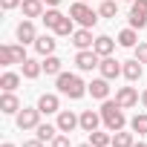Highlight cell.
I'll use <instances>...</instances> for the list:
<instances>
[{
	"label": "cell",
	"instance_id": "obj_32",
	"mask_svg": "<svg viewBox=\"0 0 147 147\" xmlns=\"http://www.w3.org/2000/svg\"><path fill=\"white\" fill-rule=\"evenodd\" d=\"M20 3H23V0H0V6H3L6 12H9V9H18Z\"/></svg>",
	"mask_w": 147,
	"mask_h": 147
},
{
	"label": "cell",
	"instance_id": "obj_16",
	"mask_svg": "<svg viewBox=\"0 0 147 147\" xmlns=\"http://www.w3.org/2000/svg\"><path fill=\"white\" fill-rule=\"evenodd\" d=\"M20 110V101H18V95H12V92H3V98H0V113H18Z\"/></svg>",
	"mask_w": 147,
	"mask_h": 147
},
{
	"label": "cell",
	"instance_id": "obj_3",
	"mask_svg": "<svg viewBox=\"0 0 147 147\" xmlns=\"http://www.w3.org/2000/svg\"><path fill=\"white\" fill-rule=\"evenodd\" d=\"M43 23H46L52 32H58V35H72V32H75V29H72V18L61 15L58 9H49V12H43Z\"/></svg>",
	"mask_w": 147,
	"mask_h": 147
},
{
	"label": "cell",
	"instance_id": "obj_15",
	"mask_svg": "<svg viewBox=\"0 0 147 147\" xmlns=\"http://www.w3.org/2000/svg\"><path fill=\"white\" fill-rule=\"evenodd\" d=\"M121 72H124V78H127V81H138V78H141V72H144V69H141V61L136 58V61H127Z\"/></svg>",
	"mask_w": 147,
	"mask_h": 147
},
{
	"label": "cell",
	"instance_id": "obj_26",
	"mask_svg": "<svg viewBox=\"0 0 147 147\" xmlns=\"http://www.w3.org/2000/svg\"><path fill=\"white\" fill-rule=\"evenodd\" d=\"M110 141H113V138H110L107 133H98V130H92V133H90V144H92V147H107Z\"/></svg>",
	"mask_w": 147,
	"mask_h": 147
},
{
	"label": "cell",
	"instance_id": "obj_5",
	"mask_svg": "<svg viewBox=\"0 0 147 147\" xmlns=\"http://www.w3.org/2000/svg\"><path fill=\"white\" fill-rule=\"evenodd\" d=\"M26 61V52H23V43H6L0 46V63L3 66H12V63H23Z\"/></svg>",
	"mask_w": 147,
	"mask_h": 147
},
{
	"label": "cell",
	"instance_id": "obj_36",
	"mask_svg": "<svg viewBox=\"0 0 147 147\" xmlns=\"http://www.w3.org/2000/svg\"><path fill=\"white\" fill-rule=\"evenodd\" d=\"M43 3H49V6H58V3H61V0H43Z\"/></svg>",
	"mask_w": 147,
	"mask_h": 147
},
{
	"label": "cell",
	"instance_id": "obj_8",
	"mask_svg": "<svg viewBox=\"0 0 147 147\" xmlns=\"http://www.w3.org/2000/svg\"><path fill=\"white\" fill-rule=\"evenodd\" d=\"M78 124H81V115L69 113V110H61V113H58V130H61V133H72Z\"/></svg>",
	"mask_w": 147,
	"mask_h": 147
},
{
	"label": "cell",
	"instance_id": "obj_1",
	"mask_svg": "<svg viewBox=\"0 0 147 147\" xmlns=\"http://www.w3.org/2000/svg\"><path fill=\"white\" fill-rule=\"evenodd\" d=\"M87 90H90V87H87L78 75H69V72H61V75H58V92H61V95H69L72 101L84 98Z\"/></svg>",
	"mask_w": 147,
	"mask_h": 147
},
{
	"label": "cell",
	"instance_id": "obj_39",
	"mask_svg": "<svg viewBox=\"0 0 147 147\" xmlns=\"http://www.w3.org/2000/svg\"><path fill=\"white\" fill-rule=\"evenodd\" d=\"M133 147H147V144H133Z\"/></svg>",
	"mask_w": 147,
	"mask_h": 147
},
{
	"label": "cell",
	"instance_id": "obj_20",
	"mask_svg": "<svg viewBox=\"0 0 147 147\" xmlns=\"http://www.w3.org/2000/svg\"><path fill=\"white\" fill-rule=\"evenodd\" d=\"M35 49H38L40 55H52V52H55V38H49V35H40V38L35 40Z\"/></svg>",
	"mask_w": 147,
	"mask_h": 147
},
{
	"label": "cell",
	"instance_id": "obj_29",
	"mask_svg": "<svg viewBox=\"0 0 147 147\" xmlns=\"http://www.w3.org/2000/svg\"><path fill=\"white\" fill-rule=\"evenodd\" d=\"M101 15L104 18H115L118 15V6L113 3V0H104V3H101Z\"/></svg>",
	"mask_w": 147,
	"mask_h": 147
},
{
	"label": "cell",
	"instance_id": "obj_31",
	"mask_svg": "<svg viewBox=\"0 0 147 147\" xmlns=\"http://www.w3.org/2000/svg\"><path fill=\"white\" fill-rule=\"evenodd\" d=\"M136 58H138L141 63H147V43H138V46H136Z\"/></svg>",
	"mask_w": 147,
	"mask_h": 147
},
{
	"label": "cell",
	"instance_id": "obj_13",
	"mask_svg": "<svg viewBox=\"0 0 147 147\" xmlns=\"http://www.w3.org/2000/svg\"><path fill=\"white\" fill-rule=\"evenodd\" d=\"M98 121H101L98 113H92V110H84V113H81V130L92 133V130H98Z\"/></svg>",
	"mask_w": 147,
	"mask_h": 147
},
{
	"label": "cell",
	"instance_id": "obj_34",
	"mask_svg": "<svg viewBox=\"0 0 147 147\" xmlns=\"http://www.w3.org/2000/svg\"><path fill=\"white\" fill-rule=\"evenodd\" d=\"M23 147H40V138H35V141H26Z\"/></svg>",
	"mask_w": 147,
	"mask_h": 147
},
{
	"label": "cell",
	"instance_id": "obj_11",
	"mask_svg": "<svg viewBox=\"0 0 147 147\" xmlns=\"http://www.w3.org/2000/svg\"><path fill=\"white\" fill-rule=\"evenodd\" d=\"M98 69H101V75H104V78H115V75H118V72H121L124 66H121L118 61H113V58L107 55V58H104V61L98 63Z\"/></svg>",
	"mask_w": 147,
	"mask_h": 147
},
{
	"label": "cell",
	"instance_id": "obj_10",
	"mask_svg": "<svg viewBox=\"0 0 147 147\" xmlns=\"http://www.w3.org/2000/svg\"><path fill=\"white\" fill-rule=\"evenodd\" d=\"M75 63H78V69H84V72H90L92 66H98V52L92 49V52H87V49H81L78 55H75Z\"/></svg>",
	"mask_w": 147,
	"mask_h": 147
},
{
	"label": "cell",
	"instance_id": "obj_35",
	"mask_svg": "<svg viewBox=\"0 0 147 147\" xmlns=\"http://www.w3.org/2000/svg\"><path fill=\"white\" fill-rule=\"evenodd\" d=\"M141 104H144V107H147V90H144V92H141Z\"/></svg>",
	"mask_w": 147,
	"mask_h": 147
},
{
	"label": "cell",
	"instance_id": "obj_2",
	"mask_svg": "<svg viewBox=\"0 0 147 147\" xmlns=\"http://www.w3.org/2000/svg\"><path fill=\"white\" fill-rule=\"evenodd\" d=\"M124 107H118L115 101H104V107H101V121L107 124V130H113V133H118L121 127H124V113H121Z\"/></svg>",
	"mask_w": 147,
	"mask_h": 147
},
{
	"label": "cell",
	"instance_id": "obj_40",
	"mask_svg": "<svg viewBox=\"0 0 147 147\" xmlns=\"http://www.w3.org/2000/svg\"><path fill=\"white\" fill-rule=\"evenodd\" d=\"M130 3H133V0H130Z\"/></svg>",
	"mask_w": 147,
	"mask_h": 147
},
{
	"label": "cell",
	"instance_id": "obj_28",
	"mask_svg": "<svg viewBox=\"0 0 147 147\" xmlns=\"http://www.w3.org/2000/svg\"><path fill=\"white\" fill-rule=\"evenodd\" d=\"M136 29H124V32H118V43L121 46H136Z\"/></svg>",
	"mask_w": 147,
	"mask_h": 147
},
{
	"label": "cell",
	"instance_id": "obj_14",
	"mask_svg": "<svg viewBox=\"0 0 147 147\" xmlns=\"http://www.w3.org/2000/svg\"><path fill=\"white\" fill-rule=\"evenodd\" d=\"M20 6L26 18H43V0H23Z\"/></svg>",
	"mask_w": 147,
	"mask_h": 147
},
{
	"label": "cell",
	"instance_id": "obj_22",
	"mask_svg": "<svg viewBox=\"0 0 147 147\" xmlns=\"http://www.w3.org/2000/svg\"><path fill=\"white\" fill-rule=\"evenodd\" d=\"M18 84H20V78L15 75V72H3V78H0V87H3L6 92H15V90H18Z\"/></svg>",
	"mask_w": 147,
	"mask_h": 147
},
{
	"label": "cell",
	"instance_id": "obj_9",
	"mask_svg": "<svg viewBox=\"0 0 147 147\" xmlns=\"http://www.w3.org/2000/svg\"><path fill=\"white\" fill-rule=\"evenodd\" d=\"M115 104L124 107V110H127V107H136V104H138V92H136L133 87H121V90L115 92Z\"/></svg>",
	"mask_w": 147,
	"mask_h": 147
},
{
	"label": "cell",
	"instance_id": "obj_6",
	"mask_svg": "<svg viewBox=\"0 0 147 147\" xmlns=\"http://www.w3.org/2000/svg\"><path fill=\"white\" fill-rule=\"evenodd\" d=\"M130 23H133V29H144L147 26V0H133Z\"/></svg>",
	"mask_w": 147,
	"mask_h": 147
},
{
	"label": "cell",
	"instance_id": "obj_30",
	"mask_svg": "<svg viewBox=\"0 0 147 147\" xmlns=\"http://www.w3.org/2000/svg\"><path fill=\"white\" fill-rule=\"evenodd\" d=\"M130 124H133V130H136V133H141V136L147 133V115H136Z\"/></svg>",
	"mask_w": 147,
	"mask_h": 147
},
{
	"label": "cell",
	"instance_id": "obj_23",
	"mask_svg": "<svg viewBox=\"0 0 147 147\" xmlns=\"http://www.w3.org/2000/svg\"><path fill=\"white\" fill-rule=\"evenodd\" d=\"M40 69H43V63H38V61H23V78H38L40 75Z\"/></svg>",
	"mask_w": 147,
	"mask_h": 147
},
{
	"label": "cell",
	"instance_id": "obj_12",
	"mask_svg": "<svg viewBox=\"0 0 147 147\" xmlns=\"http://www.w3.org/2000/svg\"><path fill=\"white\" fill-rule=\"evenodd\" d=\"M18 40H23V43H32V40H38L32 20H23V23H18Z\"/></svg>",
	"mask_w": 147,
	"mask_h": 147
},
{
	"label": "cell",
	"instance_id": "obj_18",
	"mask_svg": "<svg viewBox=\"0 0 147 147\" xmlns=\"http://www.w3.org/2000/svg\"><path fill=\"white\" fill-rule=\"evenodd\" d=\"M90 92H92V98H101V101H107V95H110V84H107V78H98V81H92V84H90Z\"/></svg>",
	"mask_w": 147,
	"mask_h": 147
},
{
	"label": "cell",
	"instance_id": "obj_25",
	"mask_svg": "<svg viewBox=\"0 0 147 147\" xmlns=\"http://www.w3.org/2000/svg\"><path fill=\"white\" fill-rule=\"evenodd\" d=\"M55 133H58V127H52V124H38V138H40V141H52Z\"/></svg>",
	"mask_w": 147,
	"mask_h": 147
},
{
	"label": "cell",
	"instance_id": "obj_7",
	"mask_svg": "<svg viewBox=\"0 0 147 147\" xmlns=\"http://www.w3.org/2000/svg\"><path fill=\"white\" fill-rule=\"evenodd\" d=\"M38 121H40V110L35 107V110H20L18 113V127L20 130H38Z\"/></svg>",
	"mask_w": 147,
	"mask_h": 147
},
{
	"label": "cell",
	"instance_id": "obj_37",
	"mask_svg": "<svg viewBox=\"0 0 147 147\" xmlns=\"http://www.w3.org/2000/svg\"><path fill=\"white\" fill-rule=\"evenodd\" d=\"M3 147H15V144H9V141H6V144H3Z\"/></svg>",
	"mask_w": 147,
	"mask_h": 147
},
{
	"label": "cell",
	"instance_id": "obj_17",
	"mask_svg": "<svg viewBox=\"0 0 147 147\" xmlns=\"http://www.w3.org/2000/svg\"><path fill=\"white\" fill-rule=\"evenodd\" d=\"M72 43H75L78 49H87V46H92L95 40H92V32H90V29H78V32H72Z\"/></svg>",
	"mask_w": 147,
	"mask_h": 147
},
{
	"label": "cell",
	"instance_id": "obj_33",
	"mask_svg": "<svg viewBox=\"0 0 147 147\" xmlns=\"http://www.w3.org/2000/svg\"><path fill=\"white\" fill-rule=\"evenodd\" d=\"M52 147H69V138L66 136H55L52 138Z\"/></svg>",
	"mask_w": 147,
	"mask_h": 147
},
{
	"label": "cell",
	"instance_id": "obj_38",
	"mask_svg": "<svg viewBox=\"0 0 147 147\" xmlns=\"http://www.w3.org/2000/svg\"><path fill=\"white\" fill-rule=\"evenodd\" d=\"M78 147H92V144H78Z\"/></svg>",
	"mask_w": 147,
	"mask_h": 147
},
{
	"label": "cell",
	"instance_id": "obj_4",
	"mask_svg": "<svg viewBox=\"0 0 147 147\" xmlns=\"http://www.w3.org/2000/svg\"><path fill=\"white\" fill-rule=\"evenodd\" d=\"M69 18H72V20H78L84 29H90V26H95V23H98L95 12L84 3V0H78V3H72V6H69Z\"/></svg>",
	"mask_w": 147,
	"mask_h": 147
},
{
	"label": "cell",
	"instance_id": "obj_19",
	"mask_svg": "<svg viewBox=\"0 0 147 147\" xmlns=\"http://www.w3.org/2000/svg\"><path fill=\"white\" fill-rule=\"evenodd\" d=\"M38 110H40V113H58V95L43 92V95L38 98Z\"/></svg>",
	"mask_w": 147,
	"mask_h": 147
},
{
	"label": "cell",
	"instance_id": "obj_21",
	"mask_svg": "<svg viewBox=\"0 0 147 147\" xmlns=\"http://www.w3.org/2000/svg\"><path fill=\"white\" fill-rule=\"evenodd\" d=\"M113 46H115V43H113V38H107V35L95 38V43H92V49H95L98 55H104V58H107V55L113 52Z\"/></svg>",
	"mask_w": 147,
	"mask_h": 147
},
{
	"label": "cell",
	"instance_id": "obj_24",
	"mask_svg": "<svg viewBox=\"0 0 147 147\" xmlns=\"http://www.w3.org/2000/svg\"><path fill=\"white\" fill-rule=\"evenodd\" d=\"M43 72H46V75H61V58L49 55V58L43 61Z\"/></svg>",
	"mask_w": 147,
	"mask_h": 147
},
{
	"label": "cell",
	"instance_id": "obj_27",
	"mask_svg": "<svg viewBox=\"0 0 147 147\" xmlns=\"http://www.w3.org/2000/svg\"><path fill=\"white\" fill-rule=\"evenodd\" d=\"M113 147H133V133H115L113 136Z\"/></svg>",
	"mask_w": 147,
	"mask_h": 147
}]
</instances>
